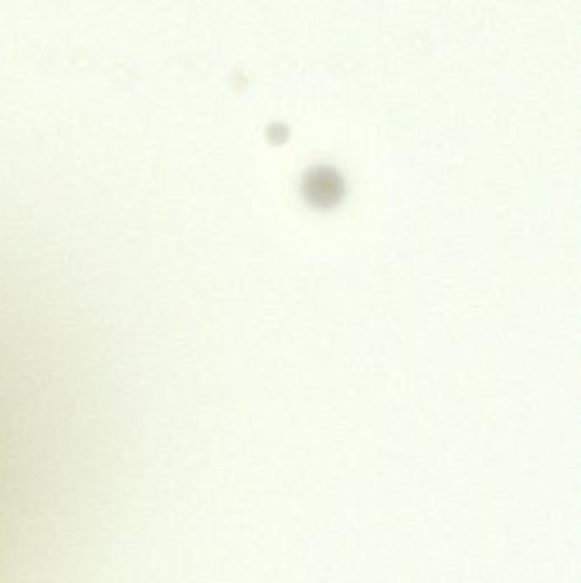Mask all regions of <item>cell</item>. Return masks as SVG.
Returning a JSON list of instances; mask_svg holds the SVG:
<instances>
[{
	"label": "cell",
	"mask_w": 581,
	"mask_h": 583,
	"mask_svg": "<svg viewBox=\"0 0 581 583\" xmlns=\"http://www.w3.org/2000/svg\"><path fill=\"white\" fill-rule=\"evenodd\" d=\"M304 195L312 207H334L343 197V181L331 169H316L305 179Z\"/></svg>",
	"instance_id": "obj_1"
}]
</instances>
